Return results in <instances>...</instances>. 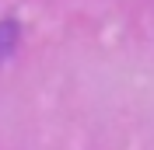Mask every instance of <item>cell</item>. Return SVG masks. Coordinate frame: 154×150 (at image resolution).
I'll return each mask as SVG.
<instances>
[{
  "instance_id": "obj_1",
  "label": "cell",
  "mask_w": 154,
  "mask_h": 150,
  "mask_svg": "<svg viewBox=\"0 0 154 150\" xmlns=\"http://www.w3.org/2000/svg\"><path fill=\"white\" fill-rule=\"evenodd\" d=\"M14 35H18V25H14V21H4V25H0V52H4V49L11 52V46H14Z\"/></svg>"
}]
</instances>
